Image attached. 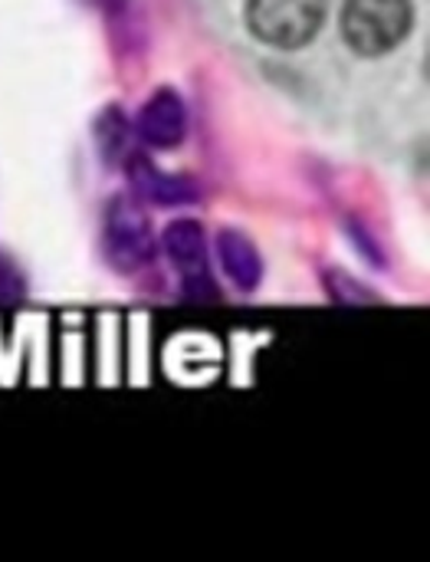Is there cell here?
<instances>
[{
    "instance_id": "6da1fadb",
    "label": "cell",
    "mask_w": 430,
    "mask_h": 562,
    "mask_svg": "<svg viewBox=\"0 0 430 562\" xmlns=\"http://www.w3.org/2000/svg\"><path fill=\"white\" fill-rule=\"evenodd\" d=\"M415 26L411 0H346L342 36L359 56H385L408 40Z\"/></svg>"
},
{
    "instance_id": "7a4b0ae2",
    "label": "cell",
    "mask_w": 430,
    "mask_h": 562,
    "mask_svg": "<svg viewBox=\"0 0 430 562\" xmlns=\"http://www.w3.org/2000/svg\"><path fill=\"white\" fill-rule=\"evenodd\" d=\"M326 23V0H247L250 33L276 49L306 46Z\"/></svg>"
},
{
    "instance_id": "3957f363",
    "label": "cell",
    "mask_w": 430,
    "mask_h": 562,
    "mask_svg": "<svg viewBox=\"0 0 430 562\" xmlns=\"http://www.w3.org/2000/svg\"><path fill=\"white\" fill-rule=\"evenodd\" d=\"M102 247L115 270L132 273L151 263L155 257V234L151 224L135 198H112L105 207V227H102Z\"/></svg>"
},
{
    "instance_id": "277c9868",
    "label": "cell",
    "mask_w": 430,
    "mask_h": 562,
    "mask_svg": "<svg viewBox=\"0 0 430 562\" xmlns=\"http://www.w3.org/2000/svg\"><path fill=\"white\" fill-rule=\"evenodd\" d=\"M165 250H168L171 263L181 273L184 300H191V303H214L217 300V283H214L211 267H207V244H204L201 224L191 221V217H181V221L168 224Z\"/></svg>"
},
{
    "instance_id": "5b68a950",
    "label": "cell",
    "mask_w": 430,
    "mask_h": 562,
    "mask_svg": "<svg viewBox=\"0 0 430 562\" xmlns=\"http://www.w3.org/2000/svg\"><path fill=\"white\" fill-rule=\"evenodd\" d=\"M184 132H188V109L181 95L168 86L158 89L135 115V135L155 151H168L181 145Z\"/></svg>"
},
{
    "instance_id": "8992f818",
    "label": "cell",
    "mask_w": 430,
    "mask_h": 562,
    "mask_svg": "<svg viewBox=\"0 0 430 562\" xmlns=\"http://www.w3.org/2000/svg\"><path fill=\"white\" fill-rule=\"evenodd\" d=\"M125 175L135 194H142L151 204L171 207V204H191L197 201V188L181 178V175H165L155 161H148L145 155H128L125 158Z\"/></svg>"
},
{
    "instance_id": "52a82bcc",
    "label": "cell",
    "mask_w": 430,
    "mask_h": 562,
    "mask_svg": "<svg viewBox=\"0 0 430 562\" xmlns=\"http://www.w3.org/2000/svg\"><path fill=\"white\" fill-rule=\"evenodd\" d=\"M217 254H220V263L230 277V283L240 290V293H253L263 280V260L257 254V247L237 234V231H224L217 237Z\"/></svg>"
},
{
    "instance_id": "ba28073f",
    "label": "cell",
    "mask_w": 430,
    "mask_h": 562,
    "mask_svg": "<svg viewBox=\"0 0 430 562\" xmlns=\"http://www.w3.org/2000/svg\"><path fill=\"white\" fill-rule=\"evenodd\" d=\"M92 132H95V148H99V155H102L109 165L128 158V122L122 119L118 109L99 112Z\"/></svg>"
},
{
    "instance_id": "9c48e42d",
    "label": "cell",
    "mask_w": 430,
    "mask_h": 562,
    "mask_svg": "<svg viewBox=\"0 0 430 562\" xmlns=\"http://www.w3.org/2000/svg\"><path fill=\"white\" fill-rule=\"evenodd\" d=\"M326 283H329V293H332L336 303H375L372 293H365L359 283H352L342 270H329Z\"/></svg>"
},
{
    "instance_id": "30bf717a",
    "label": "cell",
    "mask_w": 430,
    "mask_h": 562,
    "mask_svg": "<svg viewBox=\"0 0 430 562\" xmlns=\"http://www.w3.org/2000/svg\"><path fill=\"white\" fill-rule=\"evenodd\" d=\"M20 293L23 290H20V280H16V270L0 260V303H13V300H20Z\"/></svg>"
},
{
    "instance_id": "8fae6325",
    "label": "cell",
    "mask_w": 430,
    "mask_h": 562,
    "mask_svg": "<svg viewBox=\"0 0 430 562\" xmlns=\"http://www.w3.org/2000/svg\"><path fill=\"white\" fill-rule=\"evenodd\" d=\"M99 13H105V16H118V13H125V7H128V0H89Z\"/></svg>"
}]
</instances>
